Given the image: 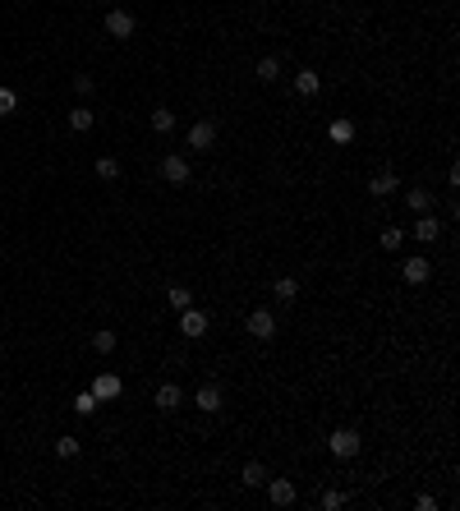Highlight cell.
I'll return each instance as SVG.
<instances>
[{
	"label": "cell",
	"mask_w": 460,
	"mask_h": 511,
	"mask_svg": "<svg viewBox=\"0 0 460 511\" xmlns=\"http://www.w3.org/2000/svg\"><path fill=\"white\" fill-rule=\"evenodd\" d=\"M212 143H217V120H198L189 129V147L194 152H212Z\"/></svg>",
	"instance_id": "obj_4"
},
{
	"label": "cell",
	"mask_w": 460,
	"mask_h": 511,
	"mask_svg": "<svg viewBox=\"0 0 460 511\" xmlns=\"http://www.w3.org/2000/svg\"><path fill=\"white\" fill-rule=\"evenodd\" d=\"M295 92L318 97V92H322V74H318V69H299V74H295Z\"/></svg>",
	"instance_id": "obj_11"
},
{
	"label": "cell",
	"mask_w": 460,
	"mask_h": 511,
	"mask_svg": "<svg viewBox=\"0 0 460 511\" xmlns=\"http://www.w3.org/2000/svg\"><path fill=\"white\" fill-rule=\"evenodd\" d=\"M88 391H92V396H97V401H115V396H120V391H124V382L115 378V373H97Z\"/></svg>",
	"instance_id": "obj_6"
},
{
	"label": "cell",
	"mask_w": 460,
	"mask_h": 511,
	"mask_svg": "<svg viewBox=\"0 0 460 511\" xmlns=\"http://www.w3.org/2000/svg\"><path fill=\"white\" fill-rule=\"evenodd\" d=\"M92 350H97V355H110V350H115V332H92Z\"/></svg>",
	"instance_id": "obj_25"
},
{
	"label": "cell",
	"mask_w": 460,
	"mask_h": 511,
	"mask_svg": "<svg viewBox=\"0 0 460 511\" xmlns=\"http://www.w3.org/2000/svg\"><path fill=\"white\" fill-rule=\"evenodd\" d=\"M161 175H166V185H189V161L171 152V157L161 161Z\"/></svg>",
	"instance_id": "obj_8"
},
{
	"label": "cell",
	"mask_w": 460,
	"mask_h": 511,
	"mask_svg": "<svg viewBox=\"0 0 460 511\" xmlns=\"http://www.w3.org/2000/svg\"><path fill=\"white\" fill-rule=\"evenodd\" d=\"M166 300H171V309H189V304H194V295H189V290L185 286H171V290H166Z\"/></svg>",
	"instance_id": "obj_22"
},
{
	"label": "cell",
	"mask_w": 460,
	"mask_h": 511,
	"mask_svg": "<svg viewBox=\"0 0 460 511\" xmlns=\"http://www.w3.org/2000/svg\"><path fill=\"white\" fill-rule=\"evenodd\" d=\"M101 28H106V37H115V42H124V37H134V14L129 10H110L106 19H101Z\"/></svg>",
	"instance_id": "obj_2"
},
{
	"label": "cell",
	"mask_w": 460,
	"mask_h": 511,
	"mask_svg": "<svg viewBox=\"0 0 460 511\" xmlns=\"http://www.w3.org/2000/svg\"><path fill=\"white\" fill-rule=\"evenodd\" d=\"M401 245H405V231H401V226H387V231H382V249H391V254H396Z\"/></svg>",
	"instance_id": "obj_24"
},
{
	"label": "cell",
	"mask_w": 460,
	"mask_h": 511,
	"mask_svg": "<svg viewBox=\"0 0 460 511\" xmlns=\"http://www.w3.org/2000/svg\"><path fill=\"white\" fill-rule=\"evenodd\" d=\"M244 484H249V489H263L267 484V466L263 461H249V466H244Z\"/></svg>",
	"instance_id": "obj_18"
},
{
	"label": "cell",
	"mask_w": 460,
	"mask_h": 511,
	"mask_svg": "<svg viewBox=\"0 0 460 511\" xmlns=\"http://www.w3.org/2000/svg\"><path fill=\"white\" fill-rule=\"evenodd\" d=\"M331 138H336V143H350V138H354V124L350 120H336V124H331Z\"/></svg>",
	"instance_id": "obj_27"
},
{
	"label": "cell",
	"mask_w": 460,
	"mask_h": 511,
	"mask_svg": "<svg viewBox=\"0 0 460 511\" xmlns=\"http://www.w3.org/2000/svg\"><path fill=\"white\" fill-rule=\"evenodd\" d=\"M152 401H157V410L171 415V410H180V405H185V391H180V382H161Z\"/></svg>",
	"instance_id": "obj_7"
},
{
	"label": "cell",
	"mask_w": 460,
	"mask_h": 511,
	"mask_svg": "<svg viewBox=\"0 0 460 511\" xmlns=\"http://www.w3.org/2000/svg\"><path fill=\"white\" fill-rule=\"evenodd\" d=\"M318 502H322V507H327V511H336V507H340V502H345V493H336V489H327V493H322V498H318Z\"/></svg>",
	"instance_id": "obj_29"
},
{
	"label": "cell",
	"mask_w": 460,
	"mask_h": 511,
	"mask_svg": "<svg viewBox=\"0 0 460 511\" xmlns=\"http://www.w3.org/2000/svg\"><path fill=\"white\" fill-rule=\"evenodd\" d=\"M267 498H272L276 507H290V502H295V484H290V479H267Z\"/></svg>",
	"instance_id": "obj_10"
},
{
	"label": "cell",
	"mask_w": 460,
	"mask_h": 511,
	"mask_svg": "<svg viewBox=\"0 0 460 511\" xmlns=\"http://www.w3.org/2000/svg\"><path fill=\"white\" fill-rule=\"evenodd\" d=\"M272 295H276L281 304H295V300H299V281H295V277H281V281L272 286Z\"/></svg>",
	"instance_id": "obj_15"
},
{
	"label": "cell",
	"mask_w": 460,
	"mask_h": 511,
	"mask_svg": "<svg viewBox=\"0 0 460 511\" xmlns=\"http://www.w3.org/2000/svg\"><path fill=\"white\" fill-rule=\"evenodd\" d=\"M55 456H60V461H74V456H78V438H55Z\"/></svg>",
	"instance_id": "obj_23"
},
{
	"label": "cell",
	"mask_w": 460,
	"mask_h": 511,
	"mask_svg": "<svg viewBox=\"0 0 460 511\" xmlns=\"http://www.w3.org/2000/svg\"><path fill=\"white\" fill-rule=\"evenodd\" d=\"M415 235H419V240H424V245H433V240H438V235H442V222H438V217H433V212H424V217H419V222H415Z\"/></svg>",
	"instance_id": "obj_12"
},
{
	"label": "cell",
	"mask_w": 460,
	"mask_h": 511,
	"mask_svg": "<svg viewBox=\"0 0 460 511\" xmlns=\"http://www.w3.org/2000/svg\"><path fill=\"white\" fill-rule=\"evenodd\" d=\"M180 332H185L189 341H194V336H203V332H208V313L194 309V304H189V309H180Z\"/></svg>",
	"instance_id": "obj_5"
},
{
	"label": "cell",
	"mask_w": 460,
	"mask_h": 511,
	"mask_svg": "<svg viewBox=\"0 0 460 511\" xmlns=\"http://www.w3.org/2000/svg\"><path fill=\"white\" fill-rule=\"evenodd\" d=\"M97 180H120V161H115V157H97Z\"/></svg>",
	"instance_id": "obj_20"
},
{
	"label": "cell",
	"mask_w": 460,
	"mask_h": 511,
	"mask_svg": "<svg viewBox=\"0 0 460 511\" xmlns=\"http://www.w3.org/2000/svg\"><path fill=\"white\" fill-rule=\"evenodd\" d=\"M401 272H405L410 286H424V281L433 277V263H428V258H405V263H401Z\"/></svg>",
	"instance_id": "obj_9"
},
{
	"label": "cell",
	"mask_w": 460,
	"mask_h": 511,
	"mask_svg": "<svg viewBox=\"0 0 460 511\" xmlns=\"http://www.w3.org/2000/svg\"><path fill=\"white\" fill-rule=\"evenodd\" d=\"M152 129L157 134H171V129H175V111H171V106H157V111H152Z\"/></svg>",
	"instance_id": "obj_19"
},
{
	"label": "cell",
	"mask_w": 460,
	"mask_h": 511,
	"mask_svg": "<svg viewBox=\"0 0 460 511\" xmlns=\"http://www.w3.org/2000/svg\"><path fill=\"white\" fill-rule=\"evenodd\" d=\"M359 433H354V429H336V433L327 438V452L336 456V461H354V456H359Z\"/></svg>",
	"instance_id": "obj_1"
},
{
	"label": "cell",
	"mask_w": 460,
	"mask_h": 511,
	"mask_svg": "<svg viewBox=\"0 0 460 511\" xmlns=\"http://www.w3.org/2000/svg\"><path fill=\"white\" fill-rule=\"evenodd\" d=\"M368 194H373V199H387V194H396V175H391V171H382V175H373Z\"/></svg>",
	"instance_id": "obj_17"
},
{
	"label": "cell",
	"mask_w": 460,
	"mask_h": 511,
	"mask_svg": "<svg viewBox=\"0 0 460 511\" xmlns=\"http://www.w3.org/2000/svg\"><path fill=\"white\" fill-rule=\"evenodd\" d=\"M405 203H410V212H428V208H433V194H428V189H410Z\"/></svg>",
	"instance_id": "obj_21"
},
{
	"label": "cell",
	"mask_w": 460,
	"mask_h": 511,
	"mask_svg": "<svg viewBox=\"0 0 460 511\" xmlns=\"http://www.w3.org/2000/svg\"><path fill=\"white\" fill-rule=\"evenodd\" d=\"M97 405H101V401L92 396V391H78V396H74V410H78V415H92Z\"/></svg>",
	"instance_id": "obj_26"
},
{
	"label": "cell",
	"mask_w": 460,
	"mask_h": 511,
	"mask_svg": "<svg viewBox=\"0 0 460 511\" xmlns=\"http://www.w3.org/2000/svg\"><path fill=\"white\" fill-rule=\"evenodd\" d=\"M244 327H249V336H258V341H272V336H276V318H272V309H253Z\"/></svg>",
	"instance_id": "obj_3"
},
{
	"label": "cell",
	"mask_w": 460,
	"mask_h": 511,
	"mask_svg": "<svg viewBox=\"0 0 460 511\" xmlns=\"http://www.w3.org/2000/svg\"><path fill=\"white\" fill-rule=\"evenodd\" d=\"M253 74H258V83H276V78H281V60H276V56H263Z\"/></svg>",
	"instance_id": "obj_16"
},
{
	"label": "cell",
	"mask_w": 460,
	"mask_h": 511,
	"mask_svg": "<svg viewBox=\"0 0 460 511\" xmlns=\"http://www.w3.org/2000/svg\"><path fill=\"white\" fill-rule=\"evenodd\" d=\"M14 106H19V97L10 88H0V115H14Z\"/></svg>",
	"instance_id": "obj_28"
},
{
	"label": "cell",
	"mask_w": 460,
	"mask_h": 511,
	"mask_svg": "<svg viewBox=\"0 0 460 511\" xmlns=\"http://www.w3.org/2000/svg\"><path fill=\"white\" fill-rule=\"evenodd\" d=\"M194 405H198V410H208V415H217V410H221V391L212 387V382H208V387H198Z\"/></svg>",
	"instance_id": "obj_13"
},
{
	"label": "cell",
	"mask_w": 460,
	"mask_h": 511,
	"mask_svg": "<svg viewBox=\"0 0 460 511\" xmlns=\"http://www.w3.org/2000/svg\"><path fill=\"white\" fill-rule=\"evenodd\" d=\"M92 124H97V115H92L88 106H74V111H69V129H74V134H88Z\"/></svg>",
	"instance_id": "obj_14"
}]
</instances>
